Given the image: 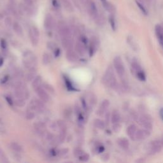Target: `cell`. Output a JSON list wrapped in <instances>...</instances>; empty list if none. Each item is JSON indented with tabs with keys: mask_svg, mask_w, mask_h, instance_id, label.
Returning <instances> with one entry per match:
<instances>
[{
	"mask_svg": "<svg viewBox=\"0 0 163 163\" xmlns=\"http://www.w3.org/2000/svg\"><path fill=\"white\" fill-rule=\"evenodd\" d=\"M117 143L118 146L124 150H128L129 147V142L126 138H119L117 141Z\"/></svg>",
	"mask_w": 163,
	"mask_h": 163,
	"instance_id": "obj_21",
	"label": "cell"
},
{
	"mask_svg": "<svg viewBox=\"0 0 163 163\" xmlns=\"http://www.w3.org/2000/svg\"><path fill=\"white\" fill-rule=\"evenodd\" d=\"M110 106V101L108 100H103L101 105L100 106V108L98 110H97V115L98 116H103L106 113V111L108 110V107Z\"/></svg>",
	"mask_w": 163,
	"mask_h": 163,
	"instance_id": "obj_14",
	"label": "cell"
},
{
	"mask_svg": "<svg viewBox=\"0 0 163 163\" xmlns=\"http://www.w3.org/2000/svg\"><path fill=\"white\" fill-rule=\"evenodd\" d=\"M54 26H55V20H54L53 16L48 14L46 15L44 20V27L47 30H52Z\"/></svg>",
	"mask_w": 163,
	"mask_h": 163,
	"instance_id": "obj_13",
	"label": "cell"
},
{
	"mask_svg": "<svg viewBox=\"0 0 163 163\" xmlns=\"http://www.w3.org/2000/svg\"><path fill=\"white\" fill-rule=\"evenodd\" d=\"M137 130H138V128L137 126L134 124H131L126 129L127 134L132 140H135V135L137 132Z\"/></svg>",
	"mask_w": 163,
	"mask_h": 163,
	"instance_id": "obj_16",
	"label": "cell"
},
{
	"mask_svg": "<svg viewBox=\"0 0 163 163\" xmlns=\"http://www.w3.org/2000/svg\"><path fill=\"white\" fill-rule=\"evenodd\" d=\"M155 33L159 45L163 48V26L161 24H157L155 26Z\"/></svg>",
	"mask_w": 163,
	"mask_h": 163,
	"instance_id": "obj_12",
	"label": "cell"
},
{
	"mask_svg": "<svg viewBox=\"0 0 163 163\" xmlns=\"http://www.w3.org/2000/svg\"><path fill=\"white\" fill-rule=\"evenodd\" d=\"M159 114H160V116H161V119L163 121V108H162L160 110V111H159Z\"/></svg>",
	"mask_w": 163,
	"mask_h": 163,
	"instance_id": "obj_52",
	"label": "cell"
},
{
	"mask_svg": "<svg viewBox=\"0 0 163 163\" xmlns=\"http://www.w3.org/2000/svg\"><path fill=\"white\" fill-rule=\"evenodd\" d=\"M102 82L107 88L113 89H117L118 84L117 78L115 73H114V70L111 66L108 67L105 74L103 75Z\"/></svg>",
	"mask_w": 163,
	"mask_h": 163,
	"instance_id": "obj_1",
	"label": "cell"
},
{
	"mask_svg": "<svg viewBox=\"0 0 163 163\" xmlns=\"http://www.w3.org/2000/svg\"><path fill=\"white\" fill-rule=\"evenodd\" d=\"M45 137L46 138V140L48 141V142H51V141H52L54 138H55L54 137V136L53 135V134L51 133H47L45 134Z\"/></svg>",
	"mask_w": 163,
	"mask_h": 163,
	"instance_id": "obj_45",
	"label": "cell"
},
{
	"mask_svg": "<svg viewBox=\"0 0 163 163\" xmlns=\"http://www.w3.org/2000/svg\"><path fill=\"white\" fill-rule=\"evenodd\" d=\"M12 28L14 32L17 34L18 36H23V29L20 24L17 23V22H14L12 25Z\"/></svg>",
	"mask_w": 163,
	"mask_h": 163,
	"instance_id": "obj_22",
	"label": "cell"
},
{
	"mask_svg": "<svg viewBox=\"0 0 163 163\" xmlns=\"http://www.w3.org/2000/svg\"><path fill=\"white\" fill-rule=\"evenodd\" d=\"M61 3L63 5L64 9L68 12H73L74 11V8L72 3L69 0H61Z\"/></svg>",
	"mask_w": 163,
	"mask_h": 163,
	"instance_id": "obj_24",
	"label": "cell"
},
{
	"mask_svg": "<svg viewBox=\"0 0 163 163\" xmlns=\"http://www.w3.org/2000/svg\"><path fill=\"white\" fill-rule=\"evenodd\" d=\"M36 94L39 96L40 99L44 103H47L50 100V97L48 94L46 92L45 89L42 86L38 87L35 89Z\"/></svg>",
	"mask_w": 163,
	"mask_h": 163,
	"instance_id": "obj_10",
	"label": "cell"
},
{
	"mask_svg": "<svg viewBox=\"0 0 163 163\" xmlns=\"http://www.w3.org/2000/svg\"><path fill=\"white\" fill-rule=\"evenodd\" d=\"M58 129L60 130V132H66L67 131V126L66 124L63 120H58L57 121Z\"/></svg>",
	"mask_w": 163,
	"mask_h": 163,
	"instance_id": "obj_27",
	"label": "cell"
},
{
	"mask_svg": "<svg viewBox=\"0 0 163 163\" xmlns=\"http://www.w3.org/2000/svg\"><path fill=\"white\" fill-rule=\"evenodd\" d=\"M1 46L3 49H6L7 47V42L5 41L4 39L1 40Z\"/></svg>",
	"mask_w": 163,
	"mask_h": 163,
	"instance_id": "obj_48",
	"label": "cell"
},
{
	"mask_svg": "<svg viewBox=\"0 0 163 163\" xmlns=\"http://www.w3.org/2000/svg\"><path fill=\"white\" fill-rule=\"evenodd\" d=\"M66 51V57L68 61L75 63L78 60L79 55L77 52L73 50V48H68Z\"/></svg>",
	"mask_w": 163,
	"mask_h": 163,
	"instance_id": "obj_11",
	"label": "cell"
},
{
	"mask_svg": "<svg viewBox=\"0 0 163 163\" xmlns=\"http://www.w3.org/2000/svg\"><path fill=\"white\" fill-rule=\"evenodd\" d=\"M10 148L13 151H14L15 152H17V153H20L23 150V146H22L18 143H16V142L11 143H10Z\"/></svg>",
	"mask_w": 163,
	"mask_h": 163,
	"instance_id": "obj_25",
	"label": "cell"
},
{
	"mask_svg": "<svg viewBox=\"0 0 163 163\" xmlns=\"http://www.w3.org/2000/svg\"><path fill=\"white\" fill-rule=\"evenodd\" d=\"M68 152H69L68 149H67V148H64V149H61L60 150H59V151L58 152V154H59V155L63 156V155H66V154Z\"/></svg>",
	"mask_w": 163,
	"mask_h": 163,
	"instance_id": "obj_46",
	"label": "cell"
},
{
	"mask_svg": "<svg viewBox=\"0 0 163 163\" xmlns=\"http://www.w3.org/2000/svg\"><path fill=\"white\" fill-rule=\"evenodd\" d=\"M75 49L77 53L80 56H84L86 53L85 45L82 42H77L75 44Z\"/></svg>",
	"mask_w": 163,
	"mask_h": 163,
	"instance_id": "obj_18",
	"label": "cell"
},
{
	"mask_svg": "<svg viewBox=\"0 0 163 163\" xmlns=\"http://www.w3.org/2000/svg\"><path fill=\"white\" fill-rule=\"evenodd\" d=\"M162 142V148H163V140L162 141V142Z\"/></svg>",
	"mask_w": 163,
	"mask_h": 163,
	"instance_id": "obj_56",
	"label": "cell"
},
{
	"mask_svg": "<svg viewBox=\"0 0 163 163\" xmlns=\"http://www.w3.org/2000/svg\"><path fill=\"white\" fill-rule=\"evenodd\" d=\"M9 2H10L11 3H12V4L14 5V4H15V3H16V0H9Z\"/></svg>",
	"mask_w": 163,
	"mask_h": 163,
	"instance_id": "obj_54",
	"label": "cell"
},
{
	"mask_svg": "<svg viewBox=\"0 0 163 163\" xmlns=\"http://www.w3.org/2000/svg\"><path fill=\"white\" fill-rule=\"evenodd\" d=\"M109 23L111 26V28L113 31H115L116 29V22L115 17L113 15H110L109 17Z\"/></svg>",
	"mask_w": 163,
	"mask_h": 163,
	"instance_id": "obj_35",
	"label": "cell"
},
{
	"mask_svg": "<svg viewBox=\"0 0 163 163\" xmlns=\"http://www.w3.org/2000/svg\"><path fill=\"white\" fill-rule=\"evenodd\" d=\"M3 63H4V59L2 57H0V67L2 66Z\"/></svg>",
	"mask_w": 163,
	"mask_h": 163,
	"instance_id": "obj_53",
	"label": "cell"
},
{
	"mask_svg": "<svg viewBox=\"0 0 163 163\" xmlns=\"http://www.w3.org/2000/svg\"><path fill=\"white\" fill-rule=\"evenodd\" d=\"M138 2H140V3H143L144 4V0H137Z\"/></svg>",
	"mask_w": 163,
	"mask_h": 163,
	"instance_id": "obj_55",
	"label": "cell"
},
{
	"mask_svg": "<svg viewBox=\"0 0 163 163\" xmlns=\"http://www.w3.org/2000/svg\"><path fill=\"white\" fill-rule=\"evenodd\" d=\"M61 45L66 50L68 48H73V40L71 38H61Z\"/></svg>",
	"mask_w": 163,
	"mask_h": 163,
	"instance_id": "obj_19",
	"label": "cell"
},
{
	"mask_svg": "<svg viewBox=\"0 0 163 163\" xmlns=\"http://www.w3.org/2000/svg\"><path fill=\"white\" fill-rule=\"evenodd\" d=\"M23 64L27 69L36 66L37 64V58L31 51H27L23 54Z\"/></svg>",
	"mask_w": 163,
	"mask_h": 163,
	"instance_id": "obj_3",
	"label": "cell"
},
{
	"mask_svg": "<svg viewBox=\"0 0 163 163\" xmlns=\"http://www.w3.org/2000/svg\"><path fill=\"white\" fill-rule=\"evenodd\" d=\"M47 48H48V49H50L52 51H54V50L56 49V48H57V45L56 43L55 42H48L47 43Z\"/></svg>",
	"mask_w": 163,
	"mask_h": 163,
	"instance_id": "obj_38",
	"label": "cell"
},
{
	"mask_svg": "<svg viewBox=\"0 0 163 163\" xmlns=\"http://www.w3.org/2000/svg\"><path fill=\"white\" fill-rule=\"evenodd\" d=\"M136 4H137V7H138V8L140 9V10L141 11V12H142V13L143 14H144L145 15H147V14H148L147 10H146V8H145L143 3H140V2H138L137 0H136Z\"/></svg>",
	"mask_w": 163,
	"mask_h": 163,
	"instance_id": "obj_31",
	"label": "cell"
},
{
	"mask_svg": "<svg viewBox=\"0 0 163 163\" xmlns=\"http://www.w3.org/2000/svg\"><path fill=\"white\" fill-rule=\"evenodd\" d=\"M54 55H55V56L56 57L59 56V55H60V54H61L60 49H59V48H56V49L54 51Z\"/></svg>",
	"mask_w": 163,
	"mask_h": 163,
	"instance_id": "obj_49",
	"label": "cell"
},
{
	"mask_svg": "<svg viewBox=\"0 0 163 163\" xmlns=\"http://www.w3.org/2000/svg\"><path fill=\"white\" fill-rule=\"evenodd\" d=\"M66 132H60V133H59V136L57 137L59 143H63L64 142L65 139H66Z\"/></svg>",
	"mask_w": 163,
	"mask_h": 163,
	"instance_id": "obj_37",
	"label": "cell"
},
{
	"mask_svg": "<svg viewBox=\"0 0 163 163\" xmlns=\"http://www.w3.org/2000/svg\"><path fill=\"white\" fill-rule=\"evenodd\" d=\"M151 131L146 129H138L135 135V141H142L147 138L150 135Z\"/></svg>",
	"mask_w": 163,
	"mask_h": 163,
	"instance_id": "obj_9",
	"label": "cell"
},
{
	"mask_svg": "<svg viewBox=\"0 0 163 163\" xmlns=\"http://www.w3.org/2000/svg\"><path fill=\"white\" fill-rule=\"evenodd\" d=\"M110 119H111V122L112 125L121 123V114L117 110H113L111 114Z\"/></svg>",
	"mask_w": 163,
	"mask_h": 163,
	"instance_id": "obj_17",
	"label": "cell"
},
{
	"mask_svg": "<svg viewBox=\"0 0 163 163\" xmlns=\"http://www.w3.org/2000/svg\"><path fill=\"white\" fill-rule=\"evenodd\" d=\"M36 66L32 67L30 69H29V72L28 73L26 74V77H25V79L26 80V82H31L33 79L35 78V77L36 76Z\"/></svg>",
	"mask_w": 163,
	"mask_h": 163,
	"instance_id": "obj_20",
	"label": "cell"
},
{
	"mask_svg": "<svg viewBox=\"0 0 163 163\" xmlns=\"http://www.w3.org/2000/svg\"><path fill=\"white\" fill-rule=\"evenodd\" d=\"M14 104L18 107H23L26 105V101L24 99L17 98V100L14 101Z\"/></svg>",
	"mask_w": 163,
	"mask_h": 163,
	"instance_id": "obj_34",
	"label": "cell"
},
{
	"mask_svg": "<svg viewBox=\"0 0 163 163\" xmlns=\"http://www.w3.org/2000/svg\"><path fill=\"white\" fill-rule=\"evenodd\" d=\"M94 124V126L99 129H103L105 128V123L104 122V121H103L102 120L99 118L95 119Z\"/></svg>",
	"mask_w": 163,
	"mask_h": 163,
	"instance_id": "obj_28",
	"label": "cell"
},
{
	"mask_svg": "<svg viewBox=\"0 0 163 163\" xmlns=\"http://www.w3.org/2000/svg\"><path fill=\"white\" fill-rule=\"evenodd\" d=\"M29 38H30V41L31 42V44L36 47L38 44V40H39V38H38L36 36H35L33 32H32V31L31 30V29H29Z\"/></svg>",
	"mask_w": 163,
	"mask_h": 163,
	"instance_id": "obj_26",
	"label": "cell"
},
{
	"mask_svg": "<svg viewBox=\"0 0 163 163\" xmlns=\"http://www.w3.org/2000/svg\"><path fill=\"white\" fill-rule=\"evenodd\" d=\"M162 148V142L159 140H153L149 143L148 147L149 153L151 155L159 153Z\"/></svg>",
	"mask_w": 163,
	"mask_h": 163,
	"instance_id": "obj_7",
	"label": "cell"
},
{
	"mask_svg": "<svg viewBox=\"0 0 163 163\" xmlns=\"http://www.w3.org/2000/svg\"><path fill=\"white\" fill-rule=\"evenodd\" d=\"M89 158H90V156L87 153H84L82 155H81L80 157H79V159L82 161V162H87L89 160Z\"/></svg>",
	"mask_w": 163,
	"mask_h": 163,
	"instance_id": "obj_41",
	"label": "cell"
},
{
	"mask_svg": "<svg viewBox=\"0 0 163 163\" xmlns=\"http://www.w3.org/2000/svg\"><path fill=\"white\" fill-rule=\"evenodd\" d=\"M59 34L61 38H71L72 32L68 26L63 23H59L57 26Z\"/></svg>",
	"mask_w": 163,
	"mask_h": 163,
	"instance_id": "obj_8",
	"label": "cell"
},
{
	"mask_svg": "<svg viewBox=\"0 0 163 163\" xmlns=\"http://www.w3.org/2000/svg\"><path fill=\"white\" fill-rule=\"evenodd\" d=\"M6 99H7V101L8 102V103H9L10 105H13V101H12V100H11L8 96V97H6Z\"/></svg>",
	"mask_w": 163,
	"mask_h": 163,
	"instance_id": "obj_51",
	"label": "cell"
},
{
	"mask_svg": "<svg viewBox=\"0 0 163 163\" xmlns=\"http://www.w3.org/2000/svg\"><path fill=\"white\" fill-rule=\"evenodd\" d=\"M42 86H43V88L45 89V91H48L49 93L52 94H54V93H55V89H54V87L51 85V84H47V83H43Z\"/></svg>",
	"mask_w": 163,
	"mask_h": 163,
	"instance_id": "obj_32",
	"label": "cell"
},
{
	"mask_svg": "<svg viewBox=\"0 0 163 163\" xmlns=\"http://www.w3.org/2000/svg\"><path fill=\"white\" fill-rule=\"evenodd\" d=\"M88 10L89 13L90 14L91 17L93 18L94 20L97 19V17L99 16L98 11H97V8L96 5L94 2H89L88 3Z\"/></svg>",
	"mask_w": 163,
	"mask_h": 163,
	"instance_id": "obj_15",
	"label": "cell"
},
{
	"mask_svg": "<svg viewBox=\"0 0 163 163\" xmlns=\"http://www.w3.org/2000/svg\"><path fill=\"white\" fill-rule=\"evenodd\" d=\"M112 128H113V131L115 132V133L119 132V131H120V130H121V123L120 124H113Z\"/></svg>",
	"mask_w": 163,
	"mask_h": 163,
	"instance_id": "obj_44",
	"label": "cell"
},
{
	"mask_svg": "<svg viewBox=\"0 0 163 163\" xmlns=\"http://www.w3.org/2000/svg\"><path fill=\"white\" fill-rule=\"evenodd\" d=\"M113 64L114 69H115L119 78L123 80L125 77V75H126V70H125V67L122 58L118 56H116L113 59Z\"/></svg>",
	"mask_w": 163,
	"mask_h": 163,
	"instance_id": "obj_4",
	"label": "cell"
},
{
	"mask_svg": "<svg viewBox=\"0 0 163 163\" xmlns=\"http://www.w3.org/2000/svg\"><path fill=\"white\" fill-rule=\"evenodd\" d=\"M64 114L65 118H69L72 117V110L70 109V108H68V109H66L64 112Z\"/></svg>",
	"mask_w": 163,
	"mask_h": 163,
	"instance_id": "obj_43",
	"label": "cell"
},
{
	"mask_svg": "<svg viewBox=\"0 0 163 163\" xmlns=\"http://www.w3.org/2000/svg\"><path fill=\"white\" fill-rule=\"evenodd\" d=\"M36 2V0H24V3L26 6L29 7H33Z\"/></svg>",
	"mask_w": 163,
	"mask_h": 163,
	"instance_id": "obj_42",
	"label": "cell"
},
{
	"mask_svg": "<svg viewBox=\"0 0 163 163\" xmlns=\"http://www.w3.org/2000/svg\"><path fill=\"white\" fill-rule=\"evenodd\" d=\"M138 122L143 128L151 131L153 128V121L148 114H142L138 118Z\"/></svg>",
	"mask_w": 163,
	"mask_h": 163,
	"instance_id": "obj_5",
	"label": "cell"
},
{
	"mask_svg": "<svg viewBox=\"0 0 163 163\" xmlns=\"http://www.w3.org/2000/svg\"><path fill=\"white\" fill-rule=\"evenodd\" d=\"M131 72L134 74V75L137 77L139 80L142 82H145L146 81V75L145 72L143 71V68L141 66L140 63L138 62L137 60H136L134 59L132 61L131 65Z\"/></svg>",
	"mask_w": 163,
	"mask_h": 163,
	"instance_id": "obj_2",
	"label": "cell"
},
{
	"mask_svg": "<svg viewBox=\"0 0 163 163\" xmlns=\"http://www.w3.org/2000/svg\"><path fill=\"white\" fill-rule=\"evenodd\" d=\"M52 4L54 7H55L56 8H58L59 7V4L57 3V2L56 1V0H53V2H52Z\"/></svg>",
	"mask_w": 163,
	"mask_h": 163,
	"instance_id": "obj_50",
	"label": "cell"
},
{
	"mask_svg": "<svg viewBox=\"0 0 163 163\" xmlns=\"http://www.w3.org/2000/svg\"><path fill=\"white\" fill-rule=\"evenodd\" d=\"M84 153H85V152H84L83 150H82V149H75V150L73 151V155H74L75 157H78V158H79V157H80L81 155H82Z\"/></svg>",
	"mask_w": 163,
	"mask_h": 163,
	"instance_id": "obj_39",
	"label": "cell"
},
{
	"mask_svg": "<svg viewBox=\"0 0 163 163\" xmlns=\"http://www.w3.org/2000/svg\"><path fill=\"white\" fill-rule=\"evenodd\" d=\"M42 81L43 80H42V77H41V75L36 76L35 78L33 79V80L32 81V84H31L32 88L34 89H35L37 88H38V87L42 86Z\"/></svg>",
	"mask_w": 163,
	"mask_h": 163,
	"instance_id": "obj_23",
	"label": "cell"
},
{
	"mask_svg": "<svg viewBox=\"0 0 163 163\" xmlns=\"http://www.w3.org/2000/svg\"><path fill=\"white\" fill-rule=\"evenodd\" d=\"M51 63V58L48 54L44 53L42 56V63L47 66Z\"/></svg>",
	"mask_w": 163,
	"mask_h": 163,
	"instance_id": "obj_30",
	"label": "cell"
},
{
	"mask_svg": "<svg viewBox=\"0 0 163 163\" xmlns=\"http://www.w3.org/2000/svg\"><path fill=\"white\" fill-rule=\"evenodd\" d=\"M51 129H52L54 131H56L58 129V126H57V122H52L51 124Z\"/></svg>",
	"mask_w": 163,
	"mask_h": 163,
	"instance_id": "obj_47",
	"label": "cell"
},
{
	"mask_svg": "<svg viewBox=\"0 0 163 163\" xmlns=\"http://www.w3.org/2000/svg\"><path fill=\"white\" fill-rule=\"evenodd\" d=\"M89 100L88 103L91 106H94L96 105L97 102V98L93 93H89Z\"/></svg>",
	"mask_w": 163,
	"mask_h": 163,
	"instance_id": "obj_29",
	"label": "cell"
},
{
	"mask_svg": "<svg viewBox=\"0 0 163 163\" xmlns=\"http://www.w3.org/2000/svg\"><path fill=\"white\" fill-rule=\"evenodd\" d=\"M162 26H163V24H162Z\"/></svg>",
	"mask_w": 163,
	"mask_h": 163,
	"instance_id": "obj_57",
	"label": "cell"
},
{
	"mask_svg": "<svg viewBox=\"0 0 163 163\" xmlns=\"http://www.w3.org/2000/svg\"><path fill=\"white\" fill-rule=\"evenodd\" d=\"M34 111L31 110L29 109V110L26 112V117L29 121H31L32 119H34L35 117V113L33 112Z\"/></svg>",
	"mask_w": 163,
	"mask_h": 163,
	"instance_id": "obj_36",
	"label": "cell"
},
{
	"mask_svg": "<svg viewBox=\"0 0 163 163\" xmlns=\"http://www.w3.org/2000/svg\"><path fill=\"white\" fill-rule=\"evenodd\" d=\"M28 108L31 110L37 112L38 113H42L45 111V105L44 104V102L40 99H33L30 101Z\"/></svg>",
	"mask_w": 163,
	"mask_h": 163,
	"instance_id": "obj_6",
	"label": "cell"
},
{
	"mask_svg": "<svg viewBox=\"0 0 163 163\" xmlns=\"http://www.w3.org/2000/svg\"><path fill=\"white\" fill-rule=\"evenodd\" d=\"M103 7H104L108 12H110L112 10V6L111 4L108 2V0H100Z\"/></svg>",
	"mask_w": 163,
	"mask_h": 163,
	"instance_id": "obj_33",
	"label": "cell"
},
{
	"mask_svg": "<svg viewBox=\"0 0 163 163\" xmlns=\"http://www.w3.org/2000/svg\"><path fill=\"white\" fill-rule=\"evenodd\" d=\"M5 24L7 28H11L12 27L13 23H12V20L10 17H7L5 19Z\"/></svg>",
	"mask_w": 163,
	"mask_h": 163,
	"instance_id": "obj_40",
	"label": "cell"
}]
</instances>
